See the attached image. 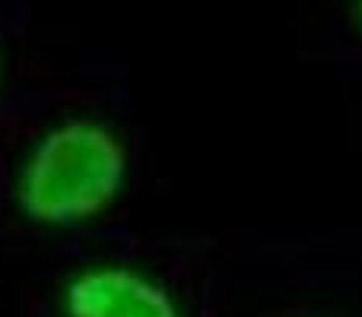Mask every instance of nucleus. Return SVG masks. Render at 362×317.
I'll list each match as a JSON object with an SVG mask.
<instances>
[{"label":"nucleus","instance_id":"1","mask_svg":"<svg viewBox=\"0 0 362 317\" xmlns=\"http://www.w3.org/2000/svg\"><path fill=\"white\" fill-rule=\"evenodd\" d=\"M127 150L99 121L74 118L35 143L19 174V210L42 225H76L118 200Z\"/></svg>","mask_w":362,"mask_h":317},{"label":"nucleus","instance_id":"2","mask_svg":"<svg viewBox=\"0 0 362 317\" xmlns=\"http://www.w3.org/2000/svg\"><path fill=\"white\" fill-rule=\"evenodd\" d=\"M67 317H178L172 295L131 267H93L64 292Z\"/></svg>","mask_w":362,"mask_h":317},{"label":"nucleus","instance_id":"3","mask_svg":"<svg viewBox=\"0 0 362 317\" xmlns=\"http://www.w3.org/2000/svg\"><path fill=\"white\" fill-rule=\"evenodd\" d=\"M356 6H359V19H362V0H356Z\"/></svg>","mask_w":362,"mask_h":317}]
</instances>
